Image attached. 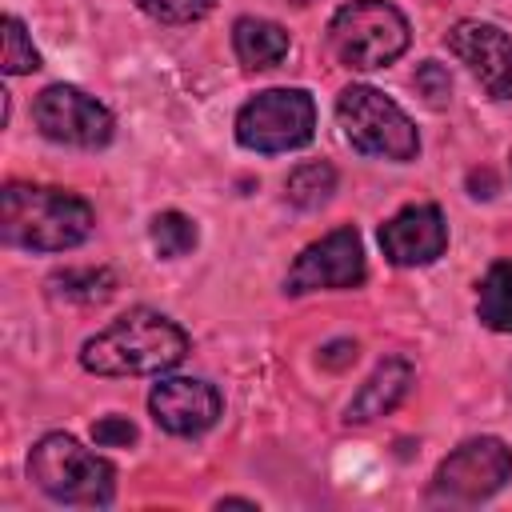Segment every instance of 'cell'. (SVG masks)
<instances>
[{"mask_svg": "<svg viewBox=\"0 0 512 512\" xmlns=\"http://www.w3.org/2000/svg\"><path fill=\"white\" fill-rule=\"evenodd\" d=\"M188 356V332L152 308H132L88 336L80 364L96 376H160Z\"/></svg>", "mask_w": 512, "mask_h": 512, "instance_id": "1", "label": "cell"}, {"mask_svg": "<svg viewBox=\"0 0 512 512\" xmlns=\"http://www.w3.org/2000/svg\"><path fill=\"white\" fill-rule=\"evenodd\" d=\"M92 232V204L48 184H4L0 236L24 252H68Z\"/></svg>", "mask_w": 512, "mask_h": 512, "instance_id": "2", "label": "cell"}, {"mask_svg": "<svg viewBox=\"0 0 512 512\" xmlns=\"http://www.w3.org/2000/svg\"><path fill=\"white\" fill-rule=\"evenodd\" d=\"M28 480L44 496L76 508H104L116 496V468L68 432H48L32 444Z\"/></svg>", "mask_w": 512, "mask_h": 512, "instance_id": "3", "label": "cell"}, {"mask_svg": "<svg viewBox=\"0 0 512 512\" xmlns=\"http://www.w3.org/2000/svg\"><path fill=\"white\" fill-rule=\"evenodd\" d=\"M412 28L388 0H352L328 20L332 56L352 72H376L404 56Z\"/></svg>", "mask_w": 512, "mask_h": 512, "instance_id": "4", "label": "cell"}, {"mask_svg": "<svg viewBox=\"0 0 512 512\" xmlns=\"http://www.w3.org/2000/svg\"><path fill=\"white\" fill-rule=\"evenodd\" d=\"M336 120L344 128V140L364 156L404 164V160H416V152H420V136H416V124L408 120V112L372 84L344 88L336 96Z\"/></svg>", "mask_w": 512, "mask_h": 512, "instance_id": "5", "label": "cell"}, {"mask_svg": "<svg viewBox=\"0 0 512 512\" xmlns=\"http://www.w3.org/2000/svg\"><path fill=\"white\" fill-rule=\"evenodd\" d=\"M316 132V100L304 88H264L236 112V140L248 152H292Z\"/></svg>", "mask_w": 512, "mask_h": 512, "instance_id": "6", "label": "cell"}, {"mask_svg": "<svg viewBox=\"0 0 512 512\" xmlns=\"http://www.w3.org/2000/svg\"><path fill=\"white\" fill-rule=\"evenodd\" d=\"M512 480V448L500 436H472L452 448L432 476L428 496L440 504H480Z\"/></svg>", "mask_w": 512, "mask_h": 512, "instance_id": "7", "label": "cell"}, {"mask_svg": "<svg viewBox=\"0 0 512 512\" xmlns=\"http://www.w3.org/2000/svg\"><path fill=\"white\" fill-rule=\"evenodd\" d=\"M368 276L364 264V244L352 224L332 228L328 236L312 240L288 268L284 292L304 296V292H336V288H360Z\"/></svg>", "mask_w": 512, "mask_h": 512, "instance_id": "8", "label": "cell"}, {"mask_svg": "<svg viewBox=\"0 0 512 512\" xmlns=\"http://www.w3.org/2000/svg\"><path fill=\"white\" fill-rule=\"evenodd\" d=\"M32 120L48 140L72 144V148H104L116 132L112 112L96 96L72 84H48L32 100Z\"/></svg>", "mask_w": 512, "mask_h": 512, "instance_id": "9", "label": "cell"}, {"mask_svg": "<svg viewBox=\"0 0 512 512\" xmlns=\"http://www.w3.org/2000/svg\"><path fill=\"white\" fill-rule=\"evenodd\" d=\"M448 52L468 64L480 88L496 100H512V36L488 20H460L444 36Z\"/></svg>", "mask_w": 512, "mask_h": 512, "instance_id": "10", "label": "cell"}, {"mask_svg": "<svg viewBox=\"0 0 512 512\" xmlns=\"http://www.w3.org/2000/svg\"><path fill=\"white\" fill-rule=\"evenodd\" d=\"M220 392L196 376H164L148 392L152 420L172 436H200L220 420Z\"/></svg>", "mask_w": 512, "mask_h": 512, "instance_id": "11", "label": "cell"}, {"mask_svg": "<svg viewBox=\"0 0 512 512\" xmlns=\"http://www.w3.org/2000/svg\"><path fill=\"white\" fill-rule=\"evenodd\" d=\"M380 248L396 268H424L444 256L448 224L436 204H404L380 224Z\"/></svg>", "mask_w": 512, "mask_h": 512, "instance_id": "12", "label": "cell"}, {"mask_svg": "<svg viewBox=\"0 0 512 512\" xmlns=\"http://www.w3.org/2000/svg\"><path fill=\"white\" fill-rule=\"evenodd\" d=\"M408 388H412V364H408L404 356H388V360H380V364L368 372V380L356 388V396H352L348 408H344V420H348V424H368V420H376V416H388V412L408 396Z\"/></svg>", "mask_w": 512, "mask_h": 512, "instance_id": "13", "label": "cell"}, {"mask_svg": "<svg viewBox=\"0 0 512 512\" xmlns=\"http://www.w3.org/2000/svg\"><path fill=\"white\" fill-rule=\"evenodd\" d=\"M232 48H236V60L252 72H264V68H276L284 56H288V32L276 24V20H264V16H240L232 24Z\"/></svg>", "mask_w": 512, "mask_h": 512, "instance_id": "14", "label": "cell"}, {"mask_svg": "<svg viewBox=\"0 0 512 512\" xmlns=\"http://www.w3.org/2000/svg\"><path fill=\"white\" fill-rule=\"evenodd\" d=\"M476 316L484 328L512 336V260H496L476 288Z\"/></svg>", "mask_w": 512, "mask_h": 512, "instance_id": "15", "label": "cell"}, {"mask_svg": "<svg viewBox=\"0 0 512 512\" xmlns=\"http://www.w3.org/2000/svg\"><path fill=\"white\" fill-rule=\"evenodd\" d=\"M48 292L68 304H104L116 292L112 268H64L48 276Z\"/></svg>", "mask_w": 512, "mask_h": 512, "instance_id": "16", "label": "cell"}, {"mask_svg": "<svg viewBox=\"0 0 512 512\" xmlns=\"http://www.w3.org/2000/svg\"><path fill=\"white\" fill-rule=\"evenodd\" d=\"M332 192H336V168L324 164V160L296 164V168L288 172V180H284V196H288V204H296V208H304V212L328 204Z\"/></svg>", "mask_w": 512, "mask_h": 512, "instance_id": "17", "label": "cell"}, {"mask_svg": "<svg viewBox=\"0 0 512 512\" xmlns=\"http://www.w3.org/2000/svg\"><path fill=\"white\" fill-rule=\"evenodd\" d=\"M148 240H152L156 256L176 260V256H188L196 248V224L184 212H160L148 228Z\"/></svg>", "mask_w": 512, "mask_h": 512, "instance_id": "18", "label": "cell"}, {"mask_svg": "<svg viewBox=\"0 0 512 512\" xmlns=\"http://www.w3.org/2000/svg\"><path fill=\"white\" fill-rule=\"evenodd\" d=\"M40 68V52L32 48V36L24 32L20 16H4V72L8 76H24Z\"/></svg>", "mask_w": 512, "mask_h": 512, "instance_id": "19", "label": "cell"}, {"mask_svg": "<svg viewBox=\"0 0 512 512\" xmlns=\"http://www.w3.org/2000/svg\"><path fill=\"white\" fill-rule=\"evenodd\" d=\"M136 4H140V12H148L160 24H192V20L208 16L216 0H136Z\"/></svg>", "mask_w": 512, "mask_h": 512, "instance_id": "20", "label": "cell"}, {"mask_svg": "<svg viewBox=\"0 0 512 512\" xmlns=\"http://www.w3.org/2000/svg\"><path fill=\"white\" fill-rule=\"evenodd\" d=\"M416 92L424 96V104L428 108H444L448 100H452V76H448V68L444 64H436V60H424L420 68H416Z\"/></svg>", "mask_w": 512, "mask_h": 512, "instance_id": "21", "label": "cell"}, {"mask_svg": "<svg viewBox=\"0 0 512 512\" xmlns=\"http://www.w3.org/2000/svg\"><path fill=\"white\" fill-rule=\"evenodd\" d=\"M92 440L96 448H128L136 444V424L128 416H100L92 424Z\"/></svg>", "mask_w": 512, "mask_h": 512, "instance_id": "22", "label": "cell"}, {"mask_svg": "<svg viewBox=\"0 0 512 512\" xmlns=\"http://www.w3.org/2000/svg\"><path fill=\"white\" fill-rule=\"evenodd\" d=\"M356 360V344L352 340H332V344H324V352H320V364L324 368H344V364H352Z\"/></svg>", "mask_w": 512, "mask_h": 512, "instance_id": "23", "label": "cell"}, {"mask_svg": "<svg viewBox=\"0 0 512 512\" xmlns=\"http://www.w3.org/2000/svg\"><path fill=\"white\" fill-rule=\"evenodd\" d=\"M216 508H256V500H244V496H224V500H216Z\"/></svg>", "mask_w": 512, "mask_h": 512, "instance_id": "24", "label": "cell"}, {"mask_svg": "<svg viewBox=\"0 0 512 512\" xmlns=\"http://www.w3.org/2000/svg\"><path fill=\"white\" fill-rule=\"evenodd\" d=\"M292 4H312V0H292Z\"/></svg>", "mask_w": 512, "mask_h": 512, "instance_id": "25", "label": "cell"}, {"mask_svg": "<svg viewBox=\"0 0 512 512\" xmlns=\"http://www.w3.org/2000/svg\"><path fill=\"white\" fill-rule=\"evenodd\" d=\"M508 168H512V160H508Z\"/></svg>", "mask_w": 512, "mask_h": 512, "instance_id": "26", "label": "cell"}]
</instances>
